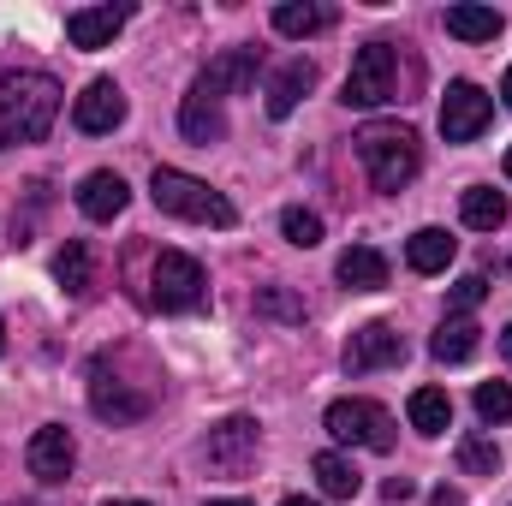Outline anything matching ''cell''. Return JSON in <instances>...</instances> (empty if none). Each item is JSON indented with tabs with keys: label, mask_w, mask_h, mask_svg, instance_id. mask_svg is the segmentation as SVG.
I'll return each mask as SVG.
<instances>
[{
	"label": "cell",
	"mask_w": 512,
	"mask_h": 506,
	"mask_svg": "<svg viewBox=\"0 0 512 506\" xmlns=\"http://www.w3.org/2000/svg\"><path fill=\"white\" fill-rule=\"evenodd\" d=\"M328 24H334V12L316 6V0H280V6H274V30H280V36H316V30H328Z\"/></svg>",
	"instance_id": "cell-25"
},
{
	"label": "cell",
	"mask_w": 512,
	"mask_h": 506,
	"mask_svg": "<svg viewBox=\"0 0 512 506\" xmlns=\"http://www.w3.org/2000/svg\"><path fill=\"white\" fill-rule=\"evenodd\" d=\"M197 84H203L209 96H221V102H227V96H245L256 84V48H221Z\"/></svg>",
	"instance_id": "cell-15"
},
{
	"label": "cell",
	"mask_w": 512,
	"mask_h": 506,
	"mask_svg": "<svg viewBox=\"0 0 512 506\" xmlns=\"http://www.w3.org/2000/svg\"><path fill=\"white\" fill-rule=\"evenodd\" d=\"M60 120V84L48 72H0V149L12 143H42L48 126Z\"/></svg>",
	"instance_id": "cell-1"
},
{
	"label": "cell",
	"mask_w": 512,
	"mask_h": 506,
	"mask_svg": "<svg viewBox=\"0 0 512 506\" xmlns=\"http://www.w3.org/2000/svg\"><path fill=\"white\" fill-rule=\"evenodd\" d=\"M102 506H143V501H102Z\"/></svg>",
	"instance_id": "cell-38"
},
{
	"label": "cell",
	"mask_w": 512,
	"mask_h": 506,
	"mask_svg": "<svg viewBox=\"0 0 512 506\" xmlns=\"http://www.w3.org/2000/svg\"><path fill=\"white\" fill-rule=\"evenodd\" d=\"M280 233H286V245L316 251V245H322V215H310V209H286V215H280Z\"/></svg>",
	"instance_id": "cell-28"
},
{
	"label": "cell",
	"mask_w": 512,
	"mask_h": 506,
	"mask_svg": "<svg viewBox=\"0 0 512 506\" xmlns=\"http://www.w3.org/2000/svg\"><path fill=\"white\" fill-rule=\"evenodd\" d=\"M459 215H465V227H477V233H501V227H507V197H501L495 185H471V191L459 197Z\"/></svg>",
	"instance_id": "cell-24"
},
{
	"label": "cell",
	"mask_w": 512,
	"mask_h": 506,
	"mask_svg": "<svg viewBox=\"0 0 512 506\" xmlns=\"http://www.w3.org/2000/svg\"><path fill=\"white\" fill-rule=\"evenodd\" d=\"M453 251H459V239H453L447 227H417L411 245H405V262H411L417 274H441V268L453 262Z\"/></svg>",
	"instance_id": "cell-21"
},
{
	"label": "cell",
	"mask_w": 512,
	"mask_h": 506,
	"mask_svg": "<svg viewBox=\"0 0 512 506\" xmlns=\"http://www.w3.org/2000/svg\"><path fill=\"white\" fill-rule=\"evenodd\" d=\"M72 126L84 131V137H108L114 126H126V90L114 78L84 84V96L72 102Z\"/></svg>",
	"instance_id": "cell-12"
},
{
	"label": "cell",
	"mask_w": 512,
	"mask_h": 506,
	"mask_svg": "<svg viewBox=\"0 0 512 506\" xmlns=\"http://www.w3.org/2000/svg\"><path fill=\"white\" fill-rule=\"evenodd\" d=\"M90 411H96L102 423H143V417H149V393L114 376L108 358H96V364H90Z\"/></svg>",
	"instance_id": "cell-7"
},
{
	"label": "cell",
	"mask_w": 512,
	"mask_h": 506,
	"mask_svg": "<svg viewBox=\"0 0 512 506\" xmlns=\"http://www.w3.org/2000/svg\"><path fill=\"white\" fill-rule=\"evenodd\" d=\"M405 417H411L417 435H447V429H453V399H447V387H417V393L405 399Z\"/></svg>",
	"instance_id": "cell-19"
},
{
	"label": "cell",
	"mask_w": 512,
	"mask_h": 506,
	"mask_svg": "<svg viewBox=\"0 0 512 506\" xmlns=\"http://www.w3.org/2000/svg\"><path fill=\"white\" fill-rule=\"evenodd\" d=\"M18 506H36V501H18Z\"/></svg>",
	"instance_id": "cell-41"
},
{
	"label": "cell",
	"mask_w": 512,
	"mask_h": 506,
	"mask_svg": "<svg viewBox=\"0 0 512 506\" xmlns=\"http://www.w3.org/2000/svg\"><path fill=\"white\" fill-rule=\"evenodd\" d=\"M209 506H251V501H209Z\"/></svg>",
	"instance_id": "cell-37"
},
{
	"label": "cell",
	"mask_w": 512,
	"mask_h": 506,
	"mask_svg": "<svg viewBox=\"0 0 512 506\" xmlns=\"http://www.w3.org/2000/svg\"><path fill=\"white\" fill-rule=\"evenodd\" d=\"M489 120H495V102H489L471 78H453L447 96H441V137H447V143H471V137H483Z\"/></svg>",
	"instance_id": "cell-8"
},
{
	"label": "cell",
	"mask_w": 512,
	"mask_h": 506,
	"mask_svg": "<svg viewBox=\"0 0 512 506\" xmlns=\"http://www.w3.org/2000/svg\"><path fill=\"white\" fill-rule=\"evenodd\" d=\"M459 471H471V477H495V471H501V447H495L489 435H465V441H459Z\"/></svg>",
	"instance_id": "cell-27"
},
{
	"label": "cell",
	"mask_w": 512,
	"mask_h": 506,
	"mask_svg": "<svg viewBox=\"0 0 512 506\" xmlns=\"http://www.w3.org/2000/svg\"><path fill=\"white\" fill-rule=\"evenodd\" d=\"M483 298H489V280H483V274H465V280H453V292H447V304H453L459 316H465V310H477Z\"/></svg>",
	"instance_id": "cell-30"
},
{
	"label": "cell",
	"mask_w": 512,
	"mask_h": 506,
	"mask_svg": "<svg viewBox=\"0 0 512 506\" xmlns=\"http://www.w3.org/2000/svg\"><path fill=\"white\" fill-rule=\"evenodd\" d=\"M316 90V60H304V54H292L274 78H268V90H262V108L274 114V120H286L304 96Z\"/></svg>",
	"instance_id": "cell-14"
},
{
	"label": "cell",
	"mask_w": 512,
	"mask_h": 506,
	"mask_svg": "<svg viewBox=\"0 0 512 506\" xmlns=\"http://www.w3.org/2000/svg\"><path fill=\"white\" fill-rule=\"evenodd\" d=\"M262 310H274V316H292V322H304V304H292V298H286V292H274V286L262 292Z\"/></svg>",
	"instance_id": "cell-31"
},
{
	"label": "cell",
	"mask_w": 512,
	"mask_h": 506,
	"mask_svg": "<svg viewBox=\"0 0 512 506\" xmlns=\"http://www.w3.org/2000/svg\"><path fill=\"white\" fill-rule=\"evenodd\" d=\"M149 197L161 215H179V221H197V227H233L239 209L197 173H179V167H155L149 173Z\"/></svg>",
	"instance_id": "cell-2"
},
{
	"label": "cell",
	"mask_w": 512,
	"mask_h": 506,
	"mask_svg": "<svg viewBox=\"0 0 512 506\" xmlns=\"http://www.w3.org/2000/svg\"><path fill=\"white\" fill-rule=\"evenodd\" d=\"M477 334H483V328H477L471 316H447V322L435 328V340H429V358H435V364H465V358L477 352Z\"/></svg>",
	"instance_id": "cell-23"
},
{
	"label": "cell",
	"mask_w": 512,
	"mask_h": 506,
	"mask_svg": "<svg viewBox=\"0 0 512 506\" xmlns=\"http://www.w3.org/2000/svg\"><path fill=\"white\" fill-rule=\"evenodd\" d=\"M280 506H322V501H304V495H286Z\"/></svg>",
	"instance_id": "cell-35"
},
{
	"label": "cell",
	"mask_w": 512,
	"mask_h": 506,
	"mask_svg": "<svg viewBox=\"0 0 512 506\" xmlns=\"http://www.w3.org/2000/svg\"><path fill=\"white\" fill-rule=\"evenodd\" d=\"M203 465H209L215 477H245V471L256 465V423L251 417H227V423H215L209 441H203Z\"/></svg>",
	"instance_id": "cell-9"
},
{
	"label": "cell",
	"mask_w": 512,
	"mask_h": 506,
	"mask_svg": "<svg viewBox=\"0 0 512 506\" xmlns=\"http://www.w3.org/2000/svg\"><path fill=\"white\" fill-rule=\"evenodd\" d=\"M501 352H507V358H512V322H507V334H501Z\"/></svg>",
	"instance_id": "cell-36"
},
{
	"label": "cell",
	"mask_w": 512,
	"mask_h": 506,
	"mask_svg": "<svg viewBox=\"0 0 512 506\" xmlns=\"http://www.w3.org/2000/svg\"><path fill=\"white\" fill-rule=\"evenodd\" d=\"M405 364V340L393 322H364L352 340H346V370L352 376H370V370H393Z\"/></svg>",
	"instance_id": "cell-11"
},
{
	"label": "cell",
	"mask_w": 512,
	"mask_h": 506,
	"mask_svg": "<svg viewBox=\"0 0 512 506\" xmlns=\"http://www.w3.org/2000/svg\"><path fill=\"white\" fill-rule=\"evenodd\" d=\"M0 346H6V322H0Z\"/></svg>",
	"instance_id": "cell-40"
},
{
	"label": "cell",
	"mask_w": 512,
	"mask_h": 506,
	"mask_svg": "<svg viewBox=\"0 0 512 506\" xmlns=\"http://www.w3.org/2000/svg\"><path fill=\"white\" fill-rule=\"evenodd\" d=\"M54 280H60L72 298L90 292V245H84V239H66V251L54 256Z\"/></svg>",
	"instance_id": "cell-26"
},
{
	"label": "cell",
	"mask_w": 512,
	"mask_h": 506,
	"mask_svg": "<svg viewBox=\"0 0 512 506\" xmlns=\"http://www.w3.org/2000/svg\"><path fill=\"white\" fill-rule=\"evenodd\" d=\"M352 143H358V161H364L376 191H405L417 179V167H423V149H417V131L411 126L382 120V126H364Z\"/></svg>",
	"instance_id": "cell-3"
},
{
	"label": "cell",
	"mask_w": 512,
	"mask_h": 506,
	"mask_svg": "<svg viewBox=\"0 0 512 506\" xmlns=\"http://www.w3.org/2000/svg\"><path fill=\"white\" fill-rule=\"evenodd\" d=\"M429 506H465V495H459V489H447V483H441V489H435V495H429Z\"/></svg>",
	"instance_id": "cell-33"
},
{
	"label": "cell",
	"mask_w": 512,
	"mask_h": 506,
	"mask_svg": "<svg viewBox=\"0 0 512 506\" xmlns=\"http://www.w3.org/2000/svg\"><path fill=\"white\" fill-rule=\"evenodd\" d=\"M393 96H399V48L393 42H364L358 60H352V72H346L340 102L346 108H382Z\"/></svg>",
	"instance_id": "cell-5"
},
{
	"label": "cell",
	"mask_w": 512,
	"mask_h": 506,
	"mask_svg": "<svg viewBox=\"0 0 512 506\" xmlns=\"http://www.w3.org/2000/svg\"><path fill=\"white\" fill-rule=\"evenodd\" d=\"M507 179H512V149H507Z\"/></svg>",
	"instance_id": "cell-39"
},
{
	"label": "cell",
	"mask_w": 512,
	"mask_h": 506,
	"mask_svg": "<svg viewBox=\"0 0 512 506\" xmlns=\"http://www.w3.org/2000/svg\"><path fill=\"white\" fill-rule=\"evenodd\" d=\"M203 298H209V274H203L197 256L185 251L155 256V268H149V304L155 310H203Z\"/></svg>",
	"instance_id": "cell-6"
},
{
	"label": "cell",
	"mask_w": 512,
	"mask_h": 506,
	"mask_svg": "<svg viewBox=\"0 0 512 506\" xmlns=\"http://www.w3.org/2000/svg\"><path fill=\"white\" fill-rule=\"evenodd\" d=\"M310 477H316V489H322L328 501H352V495L364 489V477H358V465H352L346 453H316V459H310Z\"/></svg>",
	"instance_id": "cell-20"
},
{
	"label": "cell",
	"mask_w": 512,
	"mask_h": 506,
	"mask_svg": "<svg viewBox=\"0 0 512 506\" xmlns=\"http://www.w3.org/2000/svg\"><path fill=\"white\" fill-rule=\"evenodd\" d=\"M179 131H185L191 143H221V137H227V108H221V96H209L203 84H191V96H185V108H179Z\"/></svg>",
	"instance_id": "cell-16"
},
{
	"label": "cell",
	"mask_w": 512,
	"mask_h": 506,
	"mask_svg": "<svg viewBox=\"0 0 512 506\" xmlns=\"http://www.w3.org/2000/svg\"><path fill=\"white\" fill-rule=\"evenodd\" d=\"M507 30V18L495 12V6H447V36H459V42H495Z\"/></svg>",
	"instance_id": "cell-22"
},
{
	"label": "cell",
	"mask_w": 512,
	"mask_h": 506,
	"mask_svg": "<svg viewBox=\"0 0 512 506\" xmlns=\"http://www.w3.org/2000/svg\"><path fill=\"white\" fill-rule=\"evenodd\" d=\"M501 102L512 108V66H507V78H501Z\"/></svg>",
	"instance_id": "cell-34"
},
{
	"label": "cell",
	"mask_w": 512,
	"mask_h": 506,
	"mask_svg": "<svg viewBox=\"0 0 512 506\" xmlns=\"http://www.w3.org/2000/svg\"><path fill=\"white\" fill-rule=\"evenodd\" d=\"M411 495H417V483H411V477H387V483H382V501H387V506L411 501Z\"/></svg>",
	"instance_id": "cell-32"
},
{
	"label": "cell",
	"mask_w": 512,
	"mask_h": 506,
	"mask_svg": "<svg viewBox=\"0 0 512 506\" xmlns=\"http://www.w3.org/2000/svg\"><path fill=\"white\" fill-rule=\"evenodd\" d=\"M126 18H131V6H78L66 18V42L84 48V54H96V48H108L126 30Z\"/></svg>",
	"instance_id": "cell-13"
},
{
	"label": "cell",
	"mask_w": 512,
	"mask_h": 506,
	"mask_svg": "<svg viewBox=\"0 0 512 506\" xmlns=\"http://www.w3.org/2000/svg\"><path fill=\"white\" fill-rule=\"evenodd\" d=\"M334 274H340V286H352V292H382L387 286V256L370 251V245H352V251H340Z\"/></svg>",
	"instance_id": "cell-18"
},
{
	"label": "cell",
	"mask_w": 512,
	"mask_h": 506,
	"mask_svg": "<svg viewBox=\"0 0 512 506\" xmlns=\"http://www.w3.org/2000/svg\"><path fill=\"white\" fill-rule=\"evenodd\" d=\"M126 203H131V185L120 173H108V167L78 185V209H84L90 221H114V215H126Z\"/></svg>",
	"instance_id": "cell-17"
},
{
	"label": "cell",
	"mask_w": 512,
	"mask_h": 506,
	"mask_svg": "<svg viewBox=\"0 0 512 506\" xmlns=\"http://www.w3.org/2000/svg\"><path fill=\"white\" fill-rule=\"evenodd\" d=\"M24 465H30V477H42V483H66L72 465H78L72 429H66V423H42V429L30 435V447H24Z\"/></svg>",
	"instance_id": "cell-10"
},
{
	"label": "cell",
	"mask_w": 512,
	"mask_h": 506,
	"mask_svg": "<svg viewBox=\"0 0 512 506\" xmlns=\"http://www.w3.org/2000/svg\"><path fill=\"white\" fill-rule=\"evenodd\" d=\"M477 417H483V423H507L512 417V387L507 381H483V387H477Z\"/></svg>",
	"instance_id": "cell-29"
},
{
	"label": "cell",
	"mask_w": 512,
	"mask_h": 506,
	"mask_svg": "<svg viewBox=\"0 0 512 506\" xmlns=\"http://www.w3.org/2000/svg\"><path fill=\"white\" fill-rule=\"evenodd\" d=\"M322 423H328V435H334L340 447L393 453V441H399V423L387 417V405H376V399H334Z\"/></svg>",
	"instance_id": "cell-4"
}]
</instances>
